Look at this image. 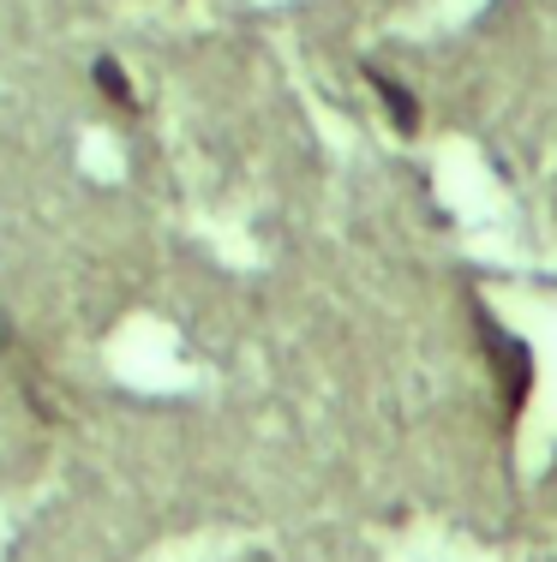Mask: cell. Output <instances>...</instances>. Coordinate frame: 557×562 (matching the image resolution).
Instances as JSON below:
<instances>
[{
  "label": "cell",
  "mask_w": 557,
  "mask_h": 562,
  "mask_svg": "<svg viewBox=\"0 0 557 562\" xmlns=\"http://www.w3.org/2000/svg\"><path fill=\"white\" fill-rule=\"evenodd\" d=\"M480 353L486 366H492V383H498V401H503V425L522 419L527 395H534V353H527L522 336H510V329H498L492 317L480 312Z\"/></svg>",
  "instance_id": "6da1fadb"
},
{
  "label": "cell",
  "mask_w": 557,
  "mask_h": 562,
  "mask_svg": "<svg viewBox=\"0 0 557 562\" xmlns=\"http://www.w3.org/2000/svg\"><path fill=\"white\" fill-rule=\"evenodd\" d=\"M366 78H371V90L383 97V109H390L396 132H402V138H414V132H420V102H414V90L396 85V78H390V72H378V66H366Z\"/></svg>",
  "instance_id": "7a4b0ae2"
},
{
  "label": "cell",
  "mask_w": 557,
  "mask_h": 562,
  "mask_svg": "<svg viewBox=\"0 0 557 562\" xmlns=\"http://www.w3.org/2000/svg\"><path fill=\"white\" fill-rule=\"evenodd\" d=\"M90 78H97V90H102V97H109L121 114H138V97H132V85H126L121 60H109V55H102L97 66H90Z\"/></svg>",
  "instance_id": "3957f363"
}]
</instances>
